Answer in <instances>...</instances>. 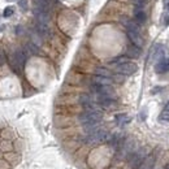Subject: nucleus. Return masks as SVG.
Instances as JSON below:
<instances>
[{
  "label": "nucleus",
  "instance_id": "nucleus-7",
  "mask_svg": "<svg viewBox=\"0 0 169 169\" xmlns=\"http://www.w3.org/2000/svg\"><path fill=\"white\" fill-rule=\"evenodd\" d=\"M128 37L129 39L132 40V43L134 46L137 47H142L143 46V38L141 37V34H139V31H133V30H128Z\"/></svg>",
  "mask_w": 169,
  "mask_h": 169
},
{
  "label": "nucleus",
  "instance_id": "nucleus-22",
  "mask_svg": "<svg viewBox=\"0 0 169 169\" xmlns=\"http://www.w3.org/2000/svg\"><path fill=\"white\" fill-rule=\"evenodd\" d=\"M5 62V52L2 47H0V65H3Z\"/></svg>",
  "mask_w": 169,
  "mask_h": 169
},
{
  "label": "nucleus",
  "instance_id": "nucleus-3",
  "mask_svg": "<svg viewBox=\"0 0 169 169\" xmlns=\"http://www.w3.org/2000/svg\"><path fill=\"white\" fill-rule=\"evenodd\" d=\"M137 70H138V65L134 64V62H130V61H125L122 64L116 66V72L120 74H124V76H132Z\"/></svg>",
  "mask_w": 169,
  "mask_h": 169
},
{
  "label": "nucleus",
  "instance_id": "nucleus-11",
  "mask_svg": "<svg viewBox=\"0 0 169 169\" xmlns=\"http://www.w3.org/2000/svg\"><path fill=\"white\" fill-rule=\"evenodd\" d=\"M128 57H132V59H138L141 56V47H137V46H130L128 48V52H126Z\"/></svg>",
  "mask_w": 169,
  "mask_h": 169
},
{
  "label": "nucleus",
  "instance_id": "nucleus-5",
  "mask_svg": "<svg viewBox=\"0 0 169 169\" xmlns=\"http://www.w3.org/2000/svg\"><path fill=\"white\" fill-rule=\"evenodd\" d=\"M33 13H34V17H35L38 23H46V25H48V22H50V13H47L39 8H35V7H34Z\"/></svg>",
  "mask_w": 169,
  "mask_h": 169
},
{
  "label": "nucleus",
  "instance_id": "nucleus-23",
  "mask_svg": "<svg viewBox=\"0 0 169 169\" xmlns=\"http://www.w3.org/2000/svg\"><path fill=\"white\" fill-rule=\"evenodd\" d=\"M29 50H31L33 54H38V48H37L35 44H33V43H30V44H29Z\"/></svg>",
  "mask_w": 169,
  "mask_h": 169
},
{
  "label": "nucleus",
  "instance_id": "nucleus-26",
  "mask_svg": "<svg viewBox=\"0 0 169 169\" xmlns=\"http://www.w3.org/2000/svg\"><path fill=\"white\" fill-rule=\"evenodd\" d=\"M165 109H168V111H169V103H168V104L165 105Z\"/></svg>",
  "mask_w": 169,
  "mask_h": 169
},
{
  "label": "nucleus",
  "instance_id": "nucleus-17",
  "mask_svg": "<svg viewBox=\"0 0 169 169\" xmlns=\"http://www.w3.org/2000/svg\"><path fill=\"white\" fill-rule=\"evenodd\" d=\"M79 101H81V104L83 105V104H87V103H91V101H94V99L91 98L90 95H87V94H82V95L79 96Z\"/></svg>",
  "mask_w": 169,
  "mask_h": 169
},
{
  "label": "nucleus",
  "instance_id": "nucleus-2",
  "mask_svg": "<svg viewBox=\"0 0 169 169\" xmlns=\"http://www.w3.org/2000/svg\"><path fill=\"white\" fill-rule=\"evenodd\" d=\"M111 137V134L108 132H105L104 129H98L95 132L90 133L86 137V143L89 144H96V143H101V142H108V139Z\"/></svg>",
  "mask_w": 169,
  "mask_h": 169
},
{
  "label": "nucleus",
  "instance_id": "nucleus-6",
  "mask_svg": "<svg viewBox=\"0 0 169 169\" xmlns=\"http://www.w3.org/2000/svg\"><path fill=\"white\" fill-rule=\"evenodd\" d=\"M12 59L14 60L18 64V66L21 68H23V64H25V61H26V59H27V55H26V52L23 51V50H20V48H18V50H16L14 51V55H13V57Z\"/></svg>",
  "mask_w": 169,
  "mask_h": 169
},
{
  "label": "nucleus",
  "instance_id": "nucleus-12",
  "mask_svg": "<svg viewBox=\"0 0 169 169\" xmlns=\"http://www.w3.org/2000/svg\"><path fill=\"white\" fill-rule=\"evenodd\" d=\"M93 81L95 85H101V86L112 83V78L111 77H103V76H95Z\"/></svg>",
  "mask_w": 169,
  "mask_h": 169
},
{
  "label": "nucleus",
  "instance_id": "nucleus-1",
  "mask_svg": "<svg viewBox=\"0 0 169 169\" xmlns=\"http://www.w3.org/2000/svg\"><path fill=\"white\" fill-rule=\"evenodd\" d=\"M103 118V112L99 109L96 111H85L83 113L78 116V120L81 124H90V122H100Z\"/></svg>",
  "mask_w": 169,
  "mask_h": 169
},
{
  "label": "nucleus",
  "instance_id": "nucleus-28",
  "mask_svg": "<svg viewBox=\"0 0 169 169\" xmlns=\"http://www.w3.org/2000/svg\"><path fill=\"white\" fill-rule=\"evenodd\" d=\"M144 2H148V0H144Z\"/></svg>",
  "mask_w": 169,
  "mask_h": 169
},
{
  "label": "nucleus",
  "instance_id": "nucleus-4",
  "mask_svg": "<svg viewBox=\"0 0 169 169\" xmlns=\"http://www.w3.org/2000/svg\"><path fill=\"white\" fill-rule=\"evenodd\" d=\"M130 155H132L129 157L130 167H132V168H138L139 165H141V163L143 161V159L146 157V152H144V148H142V150H139V151H137V152H132Z\"/></svg>",
  "mask_w": 169,
  "mask_h": 169
},
{
  "label": "nucleus",
  "instance_id": "nucleus-8",
  "mask_svg": "<svg viewBox=\"0 0 169 169\" xmlns=\"http://www.w3.org/2000/svg\"><path fill=\"white\" fill-rule=\"evenodd\" d=\"M156 163V156L151 153V155H147L143 159V161L141 163V165L138 167V169H152L153 165Z\"/></svg>",
  "mask_w": 169,
  "mask_h": 169
},
{
  "label": "nucleus",
  "instance_id": "nucleus-25",
  "mask_svg": "<svg viewBox=\"0 0 169 169\" xmlns=\"http://www.w3.org/2000/svg\"><path fill=\"white\" fill-rule=\"evenodd\" d=\"M25 4H26V0H21V2H20V5H21L22 9H26L27 8V5H25Z\"/></svg>",
  "mask_w": 169,
  "mask_h": 169
},
{
  "label": "nucleus",
  "instance_id": "nucleus-15",
  "mask_svg": "<svg viewBox=\"0 0 169 169\" xmlns=\"http://www.w3.org/2000/svg\"><path fill=\"white\" fill-rule=\"evenodd\" d=\"M134 17H135V22H138L139 25H141V23H143V22H146V13L142 12V11H139V9H137V11H135Z\"/></svg>",
  "mask_w": 169,
  "mask_h": 169
},
{
  "label": "nucleus",
  "instance_id": "nucleus-20",
  "mask_svg": "<svg viewBox=\"0 0 169 169\" xmlns=\"http://www.w3.org/2000/svg\"><path fill=\"white\" fill-rule=\"evenodd\" d=\"M125 61H128V59H126L125 56H121V57H117V59H114V60L112 61V64L120 65V64H122V62H125Z\"/></svg>",
  "mask_w": 169,
  "mask_h": 169
},
{
  "label": "nucleus",
  "instance_id": "nucleus-21",
  "mask_svg": "<svg viewBox=\"0 0 169 169\" xmlns=\"http://www.w3.org/2000/svg\"><path fill=\"white\" fill-rule=\"evenodd\" d=\"M4 17H11L13 14V8L12 7H7L5 9H4Z\"/></svg>",
  "mask_w": 169,
  "mask_h": 169
},
{
  "label": "nucleus",
  "instance_id": "nucleus-9",
  "mask_svg": "<svg viewBox=\"0 0 169 169\" xmlns=\"http://www.w3.org/2000/svg\"><path fill=\"white\" fill-rule=\"evenodd\" d=\"M164 55H165V50H164V47L161 44H157L152 48L151 51V60H161Z\"/></svg>",
  "mask_w": 169,
  "mask_h": 169
},
{
  "label": "nucleus",
  "instance_id": "nucleus-10",
  "mask_svg": "<svg viewBox=\"0 0 169 169\" xmlns=\"http://www.w3.org/2000/svg\"><path fill=\"white\" fill-rule=\"evenodd\" d=\"M155 72L157 74H163V73L169 72V59H164L163 57V59L155 65Z\"/></svg>",
  "mask_w": 169,
  "mask_h": 169
},
{
  "label": "nucleus",
  "instance_id": "nucleus-16",
  "mask_svg": "<svg viewBox=\"0 0 169 169\" xmlns=\"http://www.w3.org/2000/svg\"><path fill=\"white\" fill-rule=\"evenodd\" d=\"M95 74L96 76H103V77H111V72L108 69H105V68H96L95 69Z\"/></svg>",
  "mask_w": 169,
  "mask_h": 169
},
{
  "label": "nucleus",
  "instance_id": "nucleus-29",
  "mask_svg": "<svg viewBox=\"0 0 169 169\" xmlns=\"http://www.w3.org/2000/svg\"><path fill=\"white\" fill-rule=\"evenodd\" d=\"M168 8H169V7H168Z\"/></svg>",
  "mask_w": 169,
  "mask_h": 169
},
{
  "label": "nucleus",
  "instance_id": "nucleus-19",
  "mask_svg": "<svg viewBox=\"0 0 169 169\" xmlns=\"http://www.w3.org/2000/svg\"><path fill=\"white\" fill-rule=\"evenodd\" d=\"M113 81L117 82V83H122V82L125 81V76H124V74H120V73L114 74V76H113Z\"/></svg>",
  "mask_w": 169,
  "mask_h": 169
},
{
  "label": "nucleus",
  "instance_id": "nucleus-18",
  "mask_svg": "<svg viewBox=\"0 0 169 169\" xmlns=\"http://www.w3.org/2000/svg\"><path fill=\"white\" fill-rule=\"evenodd\" d=\"M159 120H160L161 122H169V111L164 108V111L160 113V116H159Z\"/></svg>",
  "mask_w": 169,
  "mask_h": 169
},
{
  "label": "nucleus",
  "instance_id": "nucleus-14",
  "mask_svg": "<svg viewBox=\"0 0 169 169\" xmlns=\"http://www.w3.org/2000/svg\"><path fill=\"white\" fill-rule=\"evenodd\" d=\"M116 122L118 125H125V124H129L130 122V117L128 114L121 113V114H117L116 116Z\"/></svg>",
  "mask_w": 169,
  "mask_h": 169
},
{
  "label": "nucleus",
  "instance_id": "nucleus-13",
  "mask_svg": "<svg viewBox=\"0 0 169 169\" xmlns=\"http://www.w3.org/2000/svg\"><path fill=\"white\" fill-rule=\"evenodd\" d=\"M122 22L125 23L128 30H133V31H139V23L135 22L133 20H128V18H122Z\"/></svg>",
  "mask_w": 169,
  "mask_h": 169
},
{
  "label": "nucleus",
  "instance_id": "nucleus-24",
  "mask_svg": "<svg viewBox=\"0 0 169 169\" xmlns=\"http://www.w3.org/2000/svg\"><path fill=\"white\" fill-rule=\"evenodd\" d=\"M163 23H164V26H168V25H169V14H164V17H163Z\"/></svg>",
  "mask_w": 169,
  "mask_h": 169
},
{
  "label": "nucleus",
  "instance_id": "nucleus-27",
  "mask_svg": "<svg viewBox=\"0 0 169 169\" xmlns=\"http://www.w3.org/2000/svg\"><path fill=\"white\" fill-rule=\"evenodd\" d=\"M165 169H169V164H168V165H167V168Z\"/></svg>",
  "mask_w": 169,
  "mask_h": 169
}]
</instances>
